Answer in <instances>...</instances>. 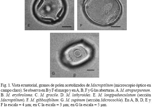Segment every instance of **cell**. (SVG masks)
<instances>
[{
  "label": "cell",
  "instance_id": "7a4b0ae2",
  "mask_svg": "<svg viewBox=\"0 0 152 107\" xmlns=\"http://www.w3.org/2000/svg\"><path fill=\"white\" fill-rule=\"evenodd\" d=\"M66 7L65 0H34L32 12L41 22L56 23L61 18Z\"/></svg>",
  "mask_w": 152,
  "mask_h": 107
},
{
  "label": "cell",
  "instance_id": "6da1fadb",
  "mask_svg": "<svg viewBox=\"0 0 152 107\" xmlns=\"http://www.w3.org/2000/svg\"><path fill=\"white\" fill-rule=\"evenodd\" d=\"M83 7L89 19L102 25L115 22L121 12V7L118 0H85Z\"/></svg>",
  "mask_w": 152,
  "mask_h": 107
}]
</instances>
